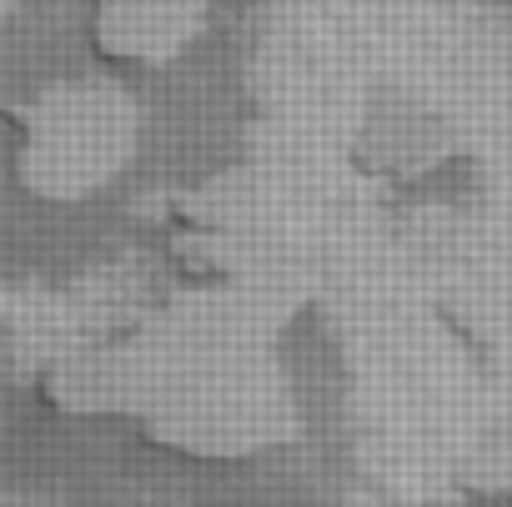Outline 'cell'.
I'll return each mask as SVG.
<instances>
[{
    "label": "cell",
    "instance_id": "277c9868",
    "mask_svg": "<svg viewBox=\"0 0 512 507\" xmlns=\"http://www.w3.org/2000/svg\"><path fill=\"white\" fill-rule=\"evenodd\" d=\"M211 0H91V51L111 66L161 71L196 46Z\"/></svg>",
    "mask_w": 512,
    "mask_h": 507
},
{
    "label": "cell",
    "instance_id": "6da1fadb",
    "mask_svg": "<svg viewBox=\"0 0 512 507\" xmlns=\"http://www.w3.org/2000/svg\"><path fill=\"white\" fill-rule=\"evenodd\" d=\"M141 442L186 462H246L297 432V402L272 352L196 357L136 422Z\"/></svg>",
    "mask_w": 512,
    "mask_h": 507
},
{
    "label": "cell",
    "instance_id": "7a4b0ae2",
    "mask_svg": "<svg viewBox=\"0 0 512 507\" xmlns=\"http://www.w3.org/2000/svg\"><path fill=\"white\" fill-rule=\"evenodd\" d=\"M16 181L36 201H86L106 191L136 156L141 116L121 86L66 81L11 111Z\"/></svg>",
    "mask_w": 512,
    "mask_h": 507
},
{
    "label": "cell",
    "instance_id": "3957f363",
    "mask_svg": "<svg viewBox=\"0 0 512 507\" xmlns=\"http://www.w3.org/2000/svg\"><path fill=\"white\" fill-rule=\"evenodd\" d=\"M186 367H191V352L161 327V317H151L121 337H106L96 347L56 357L36 377V397L56 417H131V422H141Z\"/></svg>",
    "mask_w": 512,
    "mask_h": 507
}]
</instances>
